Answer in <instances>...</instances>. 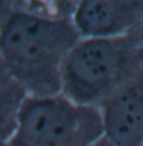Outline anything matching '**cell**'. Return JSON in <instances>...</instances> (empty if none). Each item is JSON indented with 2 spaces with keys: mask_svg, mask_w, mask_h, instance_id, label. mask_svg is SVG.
I'll list each match as a JSON object with an SVG mask.
<instances>
[{
  "mask_svg": "<svg viewBox=\"0 0 143 146\" xmlns=\"http://www.w3.org/2000/svg\"><path fill=\"white\" fill-rule=\"evenodd\" d=\"M134 34H136V37H137V42H138V48H140V52H142V56H143V17H142L140 23H138L137 29L134 31Z\"/></svg>",
  "mask_w": 143,
  "mask_h": 146,
  "instance_id": "cell-7",
  "label": "cell"
},
{
  "mask_svg": "<svg viewBox=\"0 0 143 146\" xmlns=\"http://www.w3.org/2000/svg\"><path fill=\"white\" fill-rule=\"evenodd\" d=\"M142 17V0H80L74 2L71 14L80 38L128 35L137 29Z\"/></svg>",
  "mask_w": 143,
  "mask_h": 146,
  "instance_id": "cell-4",
  "label": "cell"
},
{
  "mask_svg": "<svg viewBox=\"0 0 143 146\" xmlns=\"http://www.w3.org/2000/svg\"><path fill=\"white\" fill-rule=\"evenodd\" d=\"M28 94L0 63V146H9Z\"/></svg>",
  "mask_w": 143,
  "mask_h": 146,
  "instance_id": "cell-6",
  "label": "cell"
},
{
  "mask_svg": "<svg viewBox=\"0 0 143 146\" xmlns=\"http://www.w3.org/2000/svg\"><path fill=\"white\" fill-rule=\"evenodd\" d=\"M103 134L118 146H143V71L102 106Z\"/></svg>",
  "mask_w": 143,
  "mask_h": 146,
  "instance_id": "cell-5",
  "label": "cell"
},
{
  "mask_svg": "<svg viewBox=\"0 0 143 146\" xmlns=\"http://www.w3.org/2000/svg\"><path fill=\"white\" fill-rule=\"evenodd\" d=\"M143 71L134 33L111 38H80L62 69L60 94L82 106L98 108Z\"/></svg>",
  "mask_w": 143,
  "mask_h": 146,
  "instance_id": "cell-2",
  "label": "cell"
},
{
  "mask_svg": "<svg viewBox=\"0 0 143 146\" xmlns=\"http://www.w3.org/2000/svg\"><path fill=\"white\" fill-rule=\"evenodd\" d=\"M103 135L98 108L77 105L62 94L28 96L9 146H92Z\"/></svg>",
  "mask_w": 143,
  "mask_h": 146,
  "instance_id": "cell-3",
  "label": "cell"
},
{
  "mask_svg": "<svg viewBox=\"0 0 143 146\" xmlns=\"http://www.w3.org/2000/svg\"><path fill=\"white\" fill-rule=\"evenodd\" d=\"M74 2H0V63L28 96L60 94L62 69L80 40Z\"/></svg>",
  "mask_w": 143,
  "mask_h": 146,
  "instance_id": "cell-1",
  "label": "cell"
},
{
  "mask_svg": "<svg viewBox=\"0 0 143 146\" xmlns=\"http://www.w3.org/2000/svg\"><path fill=\"white\" fill-rule=\"evenodd\" d=\"M92 146H118V145L112 143V141H111V140H108V139H106L105 135H103L102 139L98 140V141H95V143H94Z\"/></svg>",
  "mask_w": 143,
  "mask_h": 146,
  "instance_id": "cell-8",
  "label": "cell"
}]
</instances>
